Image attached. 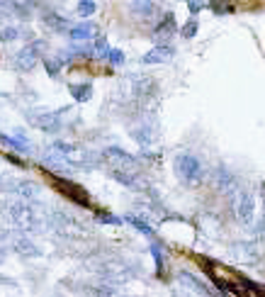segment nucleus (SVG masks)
<instances>
[{
  "label": "nucleus",
  "instance_id": "f257e3e1",
  "mask_svg": "<svg viewBox=\"0 0 265 297\" xmlns=\"http://www.w3.org/2000/svg\"><path fill=\"white\" fill-rule=\"evenodd\" d=\"M175 173L180 175L185 183L195 185L205 178V170H202V163L197 161V156L192 154H180L175 158Z\"/></svg>",
  "mask_w": 265,
  "mask_h": 297
},
{
  "label": "nucleus",
  "instance_id": "f03ea898",
  "mask_svg": "<svg viewBox=\"0 0 265 297\" xmlns=\"http://www.w3.org/2000/svg\"><path fill=\"white\" fill-rule=\"evenodd\" d=\"M39 49H42V42H34V44H29V46H25V49L17 54L15 66H17L20 71H32L34 64H37V58H39Z\"/></svg>",
  "mask_w": 265,
  "mask_h": 297
},
{
  "label": "nucleus",
  "instance_id": "7ed1b4c3",
  "mask_svg": "<svg viewBox=\"0 0 265 297\" xmlns=\"http://www.w3.org/2000/svg\"><path fill=\"white\" fill-rule=\"evenodd\" d=\"M236 212L241 222H251L253 212H255V200H253L251 193H241L238 195V205H236Z\"/></svg>",
  "mask_w": 265,
  "mask_h": 297
},
{
  "label": "nucleus",
  "instance_id": "20e7f679",
  "mask_svg": "<svg viewBox=\"0 0 265 297\" xmlns=\"http://www.w3.org/2000/svg\"><path fill=\"white\" fill-rule=\"evenodd\" d=\"M170 56H173V49L158 44V46H154L149 54L141 56V64H163V61H170Z\"/></svg>",
  "mask_w": 265,
  "mask_h": 297
},
{
  "label": "nucleus",
  "instance_id": "39448f33",
  "mask_svg": "<svg viewBox=\"0 0 265 297\" xmlns=\"http://www.w3.org/2000/svg\"><path fill=\"white\" fill-rule=\"evenodd\" d=\"M175 34V17L168 13L161 22H158V27L154 29V39H170Z\"/></svg>",
  "mask_w": 265,
  "mask_h": 297
},
{
  "label": "nucleus",
  "instance_id": "423d86ee",
  "mask_svg": "<svg viewBox=\"0 0 265 297\" xmlns=\"http://www.w3.org/2000/svg\"><path fill=\"white\" fill-rule=\"evenodd\" d=\"M95 25L93 22H81V25H73L71 27V39H76V42H85V39H93L95 37Z\"/></svg>",
  "mask_w": 265,
  "mask_h": 297
},
{
  "label": "nucleus",
  "instance_id": "0eeeda50",
  "mask_svg": "<svg viewBox=\"0 0 265 297\" xmlns=\"http://www.w3.org/2000/svg\"><path fill=\"white\" fill-rule=\"evenodd\" d=\"M122 222H126V224H131V226H137V231H141L144 236H154V229H151V224H146L144 219L134 217V214H126V217H122Z\"/></svg>",
  "mask_w": 265,
  "mask_h": 297
},
{
  "label": "nucleus",
  "instance_id": "6e6552de",
  "mask_svg": "<svg viewBox=\"0 0 265 297\" xmlns=\"http://www.w3.org/2000/svg\"><path fill=\"white\" fill-rule=\"evenodd\" d=\"M71 95L78 100V102H85V100H90V95H93V88H90V83H73L71 85Z\"/></svg>",
  "mask_w": 265,
  "mask_h": 297
},
{
  "label": "nucleus",
  "instance_id": "1a4fd4ad",
  "mask_svg": "<svg viewBox=\"0 0 265 297\" xmlns=\"http://www.w3.org/2000/svg\"><path fill=\"white\" fill-rule=\"evenodd\" d=\"M44 22H46L51 29H56V32H66V27H69V20L61 17V15H46Z\"/></svg>",
  "mask_w": 265,
  "mask_h": 297
},
{
  "label": "nucleus",
  "instance_id": "9d476101",
  "mask_svg": "<svg viewBox=\"0 0 265 297\" xmlns=\"http://www.w3.org/2000/svg\"><path fill=\"white\" fill-rule=\"evenodd\" d=\"M105 61H110L112 66H119V64H124V51H119V49H107V54H105Z\"/></svg>",
  "mask_w": 265,
  "mask_h": 297
},
{
  "label": "nucleus",
  "instance_id": "9b49d317",
  "mask_svg": "<svg viewBox=\"0 0 265 297\" xmlns=\"http://www.w3.org/2000/svg\"><path fill=\"white\" fill-rule=\"evenodd\" d=\"M180 34L185 37V39H192L197 34V20H190V22H185L180 27Z\"/></svg>",
  "mask_w": 265,
  "mask_h": 297
},
{
  "label": "nucleus",
  "instance_id": "f8f14e48",
  "mask_svg": "<svg viewBox=\"0 0 265 297\" xmlns=\"http://www.w3.org/2000/svg\"><path fill=\"white\" fill-rule=\"evenodd\" d=\"M151 256H154V261H156V268H158V275H163V254H161V249L156 246V244H151Z\"/></svg>",
  "mask_w": 265,
  "mask_h": 297
},
{
  "label": "nucleus",
  "instance_id": "ddd939ff",
  "mask_svg": "<svg viewBox=\"0 0 265 297\" xmlns=\"http://www.w3.org/2000/svg\"><path fill=\"white\" fill-rule=\"evenodd\" d=\"M61 64H63L61 58H58V61H56V58H51V56L44 58V66L49 69V73H51V76H58V71H61Z\"/></svg>",
  "mask_w": 265,
  "mask_h": 297
},
{
  "label": "nucleus",
  "instance_id": "4468645a",
  "mask_svg": "<svg viewBox=\"0 0 265 297\" xmlns=\"http://www.w3.org/2000/svg\"><path fill=\"white\" fill-rule=\"evenodd\" d=\"M0 142L10 144V146L20 149V151H25V149H27V142H25V139H15V137H5V134H0Z\"/></svg>",
  "mask_w": 265,
  "mask_h": 297
},
{
  "label": "nucleus",
  "instance_id": "2eb2a0df",
  "mask_svg": "<svg viewBox=\"0 0 265 297\" xmlns=\"http://www.w3.org/2000/svg\"><path fill=\"white\" fill-rule=\"evenodd\" d=\"M95 10H98V3H93V0H88V3H78V13L85 15V17L93 15Z\"/></svg>",
  "mask_w": 265,
  "mask_h": 297
},
{
  "label": "nucleus",
  "instance_id": "dca6fc26",
  "mask_svg": "<svg viewBox=\"0 0 265 297\" xmlns=\"http://www.w3.org/2000/svg\"><path fill=\"white\" fill-rule=\"evenodd\" d=\"M98 222H102V224H124V222H122V217H114V214H102L100 212L98 214Z\"/></svg>",
  "mask_w": 265,
  "mask_h": 297
},
{
  "label": "nucleus",
  "instance_id": "f3484780",
  "mask_svg": "<svg viewBox=\"0 0 265 297\" xmlns=\"http://www.w3.org/2000/svg\"><path fill=\"white\" fill-rule=\"evenodd\" d=\"M17 34H20V29H15V27H8V29H3V32H0V39H5V42H10V39H17Z\"/></svg>",
  "mask_w": 265,
  "mask_h": 297
},
{
  "label": "nucleus",
  "instance_id": "a211bd4d",
  "mask_svg": "<svg viewBox=\"0 0 265 297\" xmlns=\"http://www.w3.org/2000/svg\"><path fill=\"white\" fill-rule=\"evenodd\" d=\"M210 8L214 10V13H234L231 5H210Z\"/></svg>",
  "mask_w": 265,
  "mask_h": 297
},
{
  "label": "nucleus",
  "instance_id": "6ab92c4d",
  "mask_svg": "<svg viewBox=\"0 0 265 297\" xmlns=\"http://www.w3.org/2000/svg\"><path fill=\"white\" fill-rule=\"evenodd\" d=\"M202 8H207V5H202V3H187V10H190L192 15H195V13H200Z\"/></svg>",
  "mask_w": 265,
  "mask_h": 297
},
{
  "label": "nucleus",
  "instance_id": "aec40b11",
  "mask_svg": "<svg viewBox=\"0 0 265 297\" xmlns=\"http://www.w3.org/2000/svg\"><path fill=\"white\" fill-rule=\"evenodd\" d=\"M260 190H263V205H265V183H263V188H260Z\"/></svg>",
  "mask_w": 265,
  "mask_h": 297
}]
</instances>
